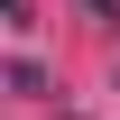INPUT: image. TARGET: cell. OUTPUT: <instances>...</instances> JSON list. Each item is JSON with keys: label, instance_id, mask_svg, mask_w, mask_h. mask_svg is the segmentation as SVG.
I'll list each match as a JSON object with an SVG mask.
<instances>
[{"label": "cell", "instance_id": "cell-1", "mask_svg": "<svg viewBox=\"0 0 120 120\" xmlns=\"http://www.w3.org/2000/svg\"><path fill=\"white\" fill-rule=\"evenodd\" d=\"M83 9H92V19H120V0H83Z\"/></svg>", "mask_w": 120, "mask_h": 120}]
</instances>
